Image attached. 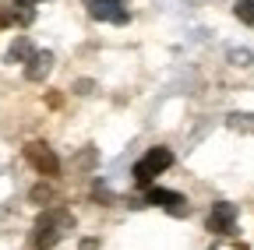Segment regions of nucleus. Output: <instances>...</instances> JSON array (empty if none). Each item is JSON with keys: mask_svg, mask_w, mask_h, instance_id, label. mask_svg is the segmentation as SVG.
<instances>
[{"mask_svg": "<svg viewBox=\"0 0 254 250\" xmlns=\"http://www.w3.org/2000/svg\"><path fill=\"white\" fill-rule=\"evenodd\" d=\"M32 53H36V50H32L28 36H18V39L11 43V50H7V64H18V60H21V64H28Z\"/></svg>", "mask_w": 254, "mask_h": 250, "instance_id": "1a4fd4ad", "label": "nucleus"}, {"mask_svg": "<svg viewBox=\"0 0 254 250\" xmlns=\"http://www.w3.org/2000/svg\"><path fill=\"white\" fill-rule=\"evenodd\" d=\"M14 4H25V7H32V4H39V0H14Z\"/></svg>", "mask_w": 254, "mask_h": 250, "instance_id": "ddd939ff", "label": "nucleus"}, {"mask_svg": "<svg viewBox=\"0 0 254 250\" xmlns=\"http://www.w3.org/2000/svg\"><path fill=\"white\" fill-rule=\"evenodd\" d=\"M85 11L95 21H110V25H127V18H131L124 0H85Z\"/></svg>", "mask_w": 254, "mask_h": 250, "instance_id": "20e7f679", "label": "nucleus"}, {"mask_svg": "<svg viewBox=\"0 0 254 250\" xmlns=\"http://www.w3.org/2000/svg\"><path fill=\"white\" fill-rule=\"evenodd\" d=\"M74 226V218L64 211V208H50L39 215V222H36V236H32V243H36V250H50L60 243V236L67 233Z\"/></svg>", "mask_w": 254, "mask_h": 250, "instance_id": "f257e3e1", "label": "nucleus"}, {"mask_svg": "<svg viewBox=\"0 0 254 250\" xmlns=\"http://www.w3.org/2000/svg\"><path fill=\"white\" fill-rule=\"evenodd\" d=\"M205 226H208V233H215V236L233 233V229H237V204H230V201H215L212 211H208V218H205Z\"/></svg>", "mask_w": 254, "mask_h": 250, "instance_id": "7ed1b4c3", "label": "nucleus"}, {"mask_svg": "<svg viewBox=\"0 0 254 250\" xmlns=\"http://www.w3.org/2000/svg\"><path fill=\"white\" fill-rule=\"evenodd\" d=\"M170 166H173V151H170V148H163V145H159V148H148L145 159L134 162V183H138V187H148L155 176H163Z\"/></svg>", "mask_w": 254, "mask_h": 250, "instance_id": "f03ea898", "label": "nucleus"}, {"mask_svg": "<svg viewBox=\"0 0 254 250\" xmlns=\"http://www.w3.org/2000/svg\"><path fill=\"white\" fill-rule=\"evenodd\" d=\"M95 198H99V201H113V194L106 191V187H103V183H95Z\"/></svg>", "mask_w": 254, "mask_h": 250, "instance_id": "f8f14e48", "label": "nucleus"}, {"mask_svg": "<svg viewBox=\"0 0 254 250\" xmlns=\"http://www.w3.org/2000/svg\"><path fill=\"white\" fill-rule=\"evenodd\" d=\"M25 159L36 166V173H43V176H57L60 173V159L43 145V141H32L28 148H25Z\"/></svg>", "mask_w": 254, "mask_h": 250, "instance_id": "39448f33", "label": "nucleus"}, {"mask_svg": "<svg viewBox=\"0 0 254 250\" xmlns=\"http://www.w3.org/2000/svg\"><path fill=\"white\" fill-rule=\"evenodd\" d=\"M36 11L25 4H0V25H32Z\"/></svg>", "mask_w": 254, "mask_h": 250, "instance_id": "6e6552de", "label": "nucleus"}, {"mask_svg": "<svg viewBox=\"0 0 254 250\" xmlns=\"http://www.w3.org/2000/svg\"><path fill=\"white\" fill-rule=\"evenodd\" d=\"M50 71H53V53L50 50H36L32 60H28V67H25V78L28 81H43V78H50Z\"/></svg>", "mask_w": 254, "mask_h": 250, "instance_id": "0eeeda50", "label": "nucleus"}, {"mask_svg": "<svg viewBox=\"0 0 254 250\" xmlns=\"http://www.w3.org/2000/svg\"><path fill=\"white\" fill-rule=\"evenodd\" d=\"M148 204H159V208H166L170 215H187V198L177 194V191H163V187H152V191L145 194Z\"/></svg>", "mask_w": 254, "mask_h": 250, "instance_id": "423d86ee", "label": "nucleus"}, {"mask_svg": "<svg viewBox=\"0 0 254 250\" xmlns=\"http://www.w3.org/2000/svg\"><path fill=\"white\" fill-rule=\"evenodd\" d=\"M230 127L251 131V134H254V113H233V116H230Z\"/></svg>", "mask_w": 254, "mask_h": 250, "instance_id": "9b49d317", "label": "nucleus"}, {"mask_svg": "<svg viewBox=\"0 0 254 250\" xmlns=\"http://www.w3.org/2000/svg\"><path fill=\"white\" fill-rule=\"evenodd\" d=\"M233 11L244 25H254V0H233Z\"/></svg>", "mask_w": 254, "mask_h": 250, "instance_id": "9d476101", "label": "nucleus"}]
</instances>
